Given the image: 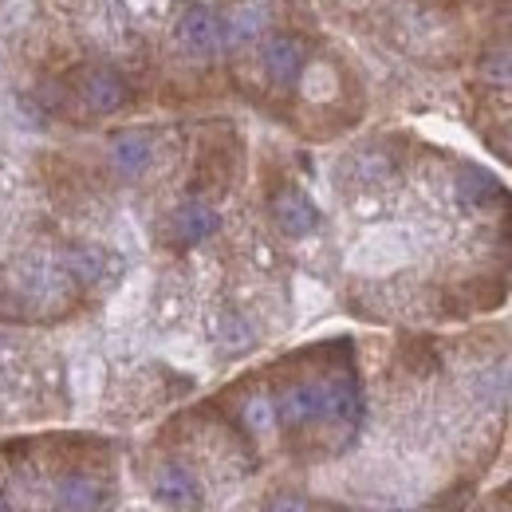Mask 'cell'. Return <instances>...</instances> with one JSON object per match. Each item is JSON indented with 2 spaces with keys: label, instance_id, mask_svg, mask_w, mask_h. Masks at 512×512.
Returning <instances> with one entry per match:
<instances>
[{
  "label": "cell",
  "instance_id": "1",
  "mask_svg": "<svg viewBox=\"0 0 512 512\" xmlns=\"http://www.w3.org/2000/svg\"><path fill=\"white\" fill-rule=\"evenodd\" d=\"M410 256H414V245H410V233L406 229H371L367 237H359L351 245L347 268L355 276H390Z\"/></svg>",
  "mask_w": 512,
  "mask_h": 512
},
{
  "label": "cell",
  "instance_id": "2",
  "mask_svg": "<svg viewBox=\"0 0 512 512\" xmlns=\"http://www.w3.org/2000/svg\"><path fill=\"white\" fill-rule=\"evenodd\" d=\"M272 217H276V225H280V233H288V237H312L316 233V225H320V213H316V205H312V197L300 190H284L276 197V205H272Z\"/></svg>",
  "mask_w": 512,
  "mask_h": 512
},
{
  "label": "cell",
  "instance_id": "3",
  "mask_svg": "<svg viewBox=\"0 0 512 512\" xmlns=\"http://www.w3.org/2000/svg\"><path fill=\"white\" fill-rule=\"evenodd\" d=\"M170 233H174L178 245H201L205 237L217 233V209L209 201H197V197L182 201L170 217Z\"/></svg>",
  "mask_w": 512,
  "mask_h": 512
},
{
  "label": "cell",
  "instance_id": "4",
  "mask_svg": "<svg viewBox=\"0 0 512 512\" xmlns=\"http://www.w3.org/2000/svg\"><path fill=\"white\" fill-rule=\"evenodd\" d=\"M178 40H182V48L190 56H213L225 36H221V28H217V20L209 12H186L178 20Z\"/></svg>",
  "mask_w": 512,
  "mask_h": 512
},
{
  "label": "cell",
  "instance_id": "5",
  "mask_svg": "<svg viewBox=\"0 0 512 512\" xmlns=\"http://www.w3.org/2000/svg\"><path fill=\"white\" fill-rule=\"evenodd\" d=\"M150 158H154V146H150V138L146 134H119L115 142H111V166L119 170V174H142L146 166H150Z\"/></svg>",
  "mask_w": 512,
  "mask_h": 512
},
{
  "label": "cell",
  "instance_id": "6",
  "mask_svg": "<svg viewBox=\"0 0 512 512\" xmlns=\"http://www.w3.org/2000/svg\"><path fill=\"white\" fill-rule=\"evenodd\" d=\"M264 24H268V4H264V0H245V4H237V8L229 12L225 40H229V44H249V40H256V36L264 32Z\"/></svg>",
  "mask_w": 512,
  "mask_h": 512
},
{
  "label": "cell",
  "instance_id": "7",
  "mask_svg": "<svg viewBox=\"0 0 512 512\" xmlns=\"http://www.w3.org/2000/svg\"><path fill=\"white\" fill-rule=\"evenodd\" d=\"M83 95H87V103H91L95 111H115V107H123L127 87H123L119 75H111V71H95V75L83 83Z\"/></svg>",
  "mask_w": 512,
  "mask_h": 512
},
{
  "label": "cell",
  "instance_id": "8",
  "mask_svg": "<svg viewBox=\"0 0 512 512\" xmlns=\"http://www.w3.org/2000/svg\"><path fill=\"white\" fill-rule=\"evenodd\" d=\"M213 339H217L221 351L237 355V351H249L253 347V327H249L245 316H237V312H221L213 320Z\"/></svg>",
  "mask_w": 512,
  "mask_h": 512
},
{
  "label": "cell",
  "instance_id": "9",
  "mask_svg": "<svg viewBox=\"0 0 512 512\" xmlns=\"http://www.w3.org/2000/svg\"><path fill=\"white\" fill-rule=\"evenodd\" d=\"M300 91L308 103H331L339 95V75L331 64H308L300 71Z\"/></svg>",
  "mask_w": 512,
  "mask_h": 512
},
{
  "label": "cell",
  "instance_id": "10",
  "mask_svg": "<svg viewBox=\"0 0 512 512\" xmlns=\"http://www.w3.org/2000/svg\"><path fill=\"white\" fill-rule=\"evenodd\" d=\"M264 71H268L272 79H280V83L296 79V75H300V44H292V40H272V44L264 48Z\"/></svg>",
  "mask_w": 512,
  "mask_h": 512
},
{
  "label": "cell",
  "instance_id": "11",
  "mask_svg": "<svg viewBox=\"0 0 512 512\" xmlns=\"http://www.w3.org/2000/svg\"><path fill=\"white\" fill-rule=\"evenodd\" d=\"M493 193H497V182L485 170H469V174L457 178V201L461 205H485Z\"/></svg>",
  "mask_w": 512,
  "mask_h": 512
},
{
  "label": "cell",
  "instance_id": "12",
  "mask_svg": "<svg viewBox=\"0 0 512 512\" xmlns=\"http://www.w3.org/2000/svg\"><path fill=\"white\" fill-rule=\"evenodd\" d=\"M28 16H32V0H4V4H0V32L24 28Z\"/></svg>",
  "mask_w": 512,
  "mask_h": 512
},
{
  "label": "cell",
  "instance_id": "13",
  "mask_svg": "<svg viewBox=\"0 0 512 512\" xmlns=\"http://www.w3.org/2000/svg\"><path fill=\"white\" fill-rule=\"evenodd\" d=\"M296 296H300V312L308 316V312H320L323 304H327V292H323L320 284H312V280H296Z\"/></svg>",
  "mask_w": 512,
  "mask_h": 512
},
{
  "label": "cell",
  "instance_id": "14",
  "mask_svg": "<svg viewBox=\"0 0 512 512\" xmlns=\"http://www.w3.org/2000/svg\"><path fill=\"white\" fill-rule=\"evenodd\" d=\"M418 130H422V134H430V138H438V142H453V146H461V142H465V134H461L457 127H449L446 119H422Z\"/></svg>",
  "mask_w": 512,
  "mask_h": 512
},
{
  "label": "cell",
  "instance_id": "15",
  "mask_svg": "<svg viewBox=\"0 0 512 512\" xmlns=\"http://www.w3.org/2000/svg\"><path fill=\"white\" fill-rule=\"evenodd\" d=\"M130 8H134V12H142V8H150V4H154V0H127Z\"/></svg>",
  "mask_w": 512,
  "mask_h": 512
}]
</instances>
